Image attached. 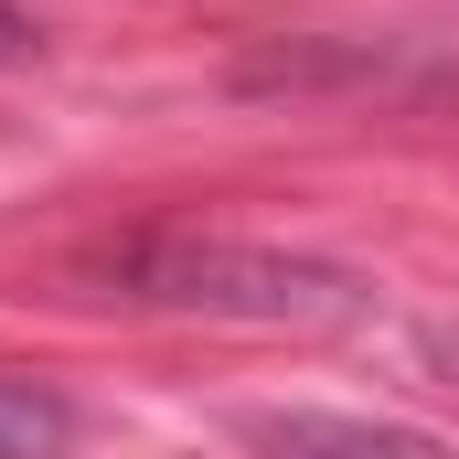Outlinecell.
<instances>
[{
  "label": "cell",
  "mask_w": 459,
  "mask_h": 459,
  "mask_svg": "<svg viewBox=\"0 0 459 459\" xmlns=\"http://www.w3.org/2000/svg\"><path fill=\"white\" fill-rule=\"evenodd\" d=\"M117 289L150 299V310H214V321H352L363 289L342 267H310V256H267V246H193V235H160V246H128L108 256Z\"/></svg>",
  "instance_id": "6da1fadb"
},
{
  "label": "cell",
  "mask_w": 459,
  "mask_h": 459,
  "mask_svg": "<svg viewBox=\"0 0 459 459\" xmlns=\"http://www.w3.org/2000/svg\"><path fill=\"white\" fill-rule=\"evenodd\" d=\"M32 54H43V32H32L11 0H0V65H32Z\"/></svg>",
  "instance_id": "277c9868"
},
{
  "label": "cell",
  "mask_w": 459,
  "mask_h": 459,
  "mask_svg": "<svg viewBox=\"0 0 459 459\" xmlns=\"http://www.w3.org/2000/svg\"><path fill=\"white\" fill-rule=\"evenodd\" d=\"M65 438H75V406L22 385V374H0V459H54Z\"/></svg>",
  "instance_id": "3957f363"
},
{
  "label": "cell",
  "mask_w": 459,
  "mask_h": 459,
  "mask_svg": "<svg viewBox=\"0 0 459 459\" xmlns=\"http://www.w3.org/2000/svg\"><path fill=\"white\" fill-rule=\"evenodd\" d=\"M246 438L267 459H449L417 428H385V417H321V406H289V417H246Z\"/></svg>",
  "instance_id": "7a4b0ae2"
}]
</instances>
